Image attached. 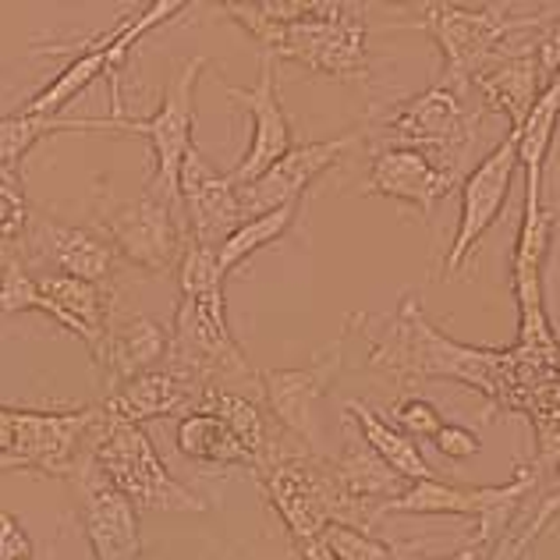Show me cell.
<instances>
[{
  "instance_id": "cell-17",
  "label": "cell",
  "mask_w": 560,
  "mask_h": 560,
  "mask_svg": "<svg viewBox=\"0 0 560 560\" xmlns=\"http://www.w3.org/2000/svg\"><path fill=\"white\" fill-rule=\"evenodd\" d=\"M454 185H458V171L436 164L430 153L405 150V145H376L362 191L401 206H416L422 217H430L433 206Z\"/></svg>"
},
{
  "instance_id": "cell-9",
  "label": "cell",
  "mask_w": 560,
  "mask_h": 560,
  "mask_svg": "<svg viewBox=\"0 0 560 560\" xmlns=\"http://www.w3.org/2000/svg\"><path fill=\"white\" fill-rule=\"evenodd\" d=\"M210 65V57H188L164 85V100L150 117H125L121 103H114L110 117H79L82 131H131V136L150 139L153 156H156V174L145 185L160 196L178 199V174L185 156L196 150L191 142V117H196V85L199 75Z\"/></svg>"
},
{
  "instance_id": "cell-12",
  "label": "cell",
  "mask_w": 560,
  "mask_h": 560,
  "mask_svg": "<svg viewBox=\"0 0 560 560\" xmlns=\"http://www.w3.org/2000/svg\"><path fill=\"white\" fill-rule=\"evenodd\" d=\"M514 174H518V131L508 128V136L500 139L462 182L458 231H454V242L447 248L444 277H454L465 267L468 256L476 253V245L482 242V234L497 224L500 213H504Z\"/></svg>"
},
{
  "instance_id": "cell-36",
  "label": "cell",
  "mask_w": 560,
  "mask_h": 560,
  "mask_svg": "<svg viewBox=\"0 0 560 560\" xmlns=\"http://www.w3.org/2000/svg\"><path fill=\"white\" fill-rule=\"evenodd\" d=\"M11 440H14V408L0 405V454L11 447Z\"/></svg>"
},
{
  "instance_id": "cell-25",
  "label": "cell",
  "mask_w": 560,
  "mask_h": 560,
  "mask_svg": "<svg viewBox=\"0 0 560 560\" xmlns=\"http://www.w3.org/2000/svg\"><path fill=\"white\" fill-rule=\"evenodd\" d=\"M174 447H178L182 458L199 465H238L256 471L253 454L242 447V440L231 433V425L220 422L217 416H206V411H188V416L178 419Z\"/></svg>"
},
{
  "instance_id": "cell-10",
  "label": "cell",
  "mask_w": 560,
  "mask_h": 560,
  "mask_svg": "<svg viewBox=\"0 0 560 560\" xmlns=\"http://www.w3.org/2000/svg\"><path fill=\"white\" fill-rule=\"evenodd\" d=\"M550 14H528L518 19L511 8H458V4H430L419 14V28L444 57V79L454 85H468L479 71L504 50V43L514 39L522 28H542ZM471 90V85H468Z\"/></svg>"
},
{
  "instance_id": "cell-18",
  "label": "cell",
  "mask_w": 560,
  "mask_h": 560,
  "mask_svg": "<svg viewBox=\"0 0 560 560\" xmlns=\"http://www.w3.org/2000/svg\"><path fill=\"white\" fill-rule=\"evenodd\" d=\"M79 522L93 560H139V511L90 465L79 476Z\"/></svg>"
},
{
  "instance_id": "cell-2",
  "label": "cell",
  "mask_w": 560,
  "mask_h": 560,
  "mask_svg": "<svg viewBox=\"0 0 560 560\" xmlns=\"http://www.w3.org/2000/svg\"><path fill=\"white\" fill-rule=\"evenodd\" d=\"M220 14L238 22L253 39L262 43V54L273 61L302 65L316 75L341 82L370 79V50H365V11L355 4H327L323 0L313 19L277 25L259 19L253 4H220Z\"/></svg>"
},
{
  "instance_id": "cell-1",
  "label": "cell",
  "mask_w": 560,
  "mask_h": 560,
  "mask_svg": "<svg viewBox=\"0 0 560 560\" xmlns=\"http://www.w3.org/2000/svg\"><path fill=\"white\" fill-rule=\"evenodd\" d=\"M348 330L365 337V365L376 373H390L394 380H458L482 390L486 397H500V373L511 351L465 348L444 337L422 313L416 294H405L401 305L387 316L351 313Z\"/></svg>"
},
{
  "instance_id": "cell-5",
  "label": "cell",
  "mask_w": 560,
  "mask_h": 560,
  "mask_svg": "<svg viewBox=\"0 0 560 560\" xmlns=\"http://www.w3.org/2000/svg\"><path fill=\"white\" fill-rule=\"evenodd\" d=\"M164 365L182 380L196 383V387H210V383L231 390L259 387V373L248 365L245 351L231 334L224 288L178 302Z\"/></svg>"
},
{
  "instance_id": "cell-11",
  "label": "cell",
  "mask_w": 560,
  "mask_h": 560,
  "mask_svg": "<svg viewBox=\"0 0 560 560\" xmlns=\"http://www.w3.org/2000/svg\"><path fill=\"white\" fill-rule=\"evenodd\" d=\"M171 202L174 199L160 196V191L145 185L139 199L103 206L100 228L117 259H125L145 273H167L178 267L185 248V228L174 220Z\"/></svg>"
},
{
  "instance_id": "cell-24",
  "label": "cell",
  "mask_w": 560,
  "mask_h": 560,
  "mask_svg": "<svg viewBox=\"0 0 560 560\" xmlns=\"http://www.w3.org/2000/svg\"><path fill=\"white\" fill-rule=\"evenodd\" d=\"M345 411H348V419L355 422L362 444L370 447L380 462H387L405 482L436 479V471L430 468V462L422 458V451H419L416 440L405 436L394 422L383 419L373 405H365V401H359V397H355V401L345 405Z\"/></svg>"
},
{
  "instance_id": "cell-32",
  "label": "cell",
  "mask_w": 560,
  "mask_h": 560,
  "mask_svg": "<svg viewBox=\"0 0 560 560\" xmlns=\"http://www.w3.org/2000/svg\"><path fill=\"white\" fill-rule=\"evenodd\" d=\"M433 444L451 462H468V458H476V454L482 451L479 433L468 430V425H458V422H451V425L444 422V430L433 436Z\"/></svg>"
},
{
  "instance_id": "cell-38",
  "label": "cell",
  "mask_w": 560,
  "mask_h": 560,
  "mask_svg": "<svg viewBox=\"0 0 560 560\" xmlns=\"http://www.w3.org/2000/svg\"><path fill=\"white\" fill-rule=\"evenodd\" d=\"M0 280H4V262H0Z\"/></svg>"
},
{
  "instance_id": "cell-30",
  "label": "cell",
  "mask_w": 560,
  "mask_h": 560,
  "mask_svg": "<svg viewBox=\"0 0 560 560\" xmlns=\"http://www.w3.org/2000/svg\"><path fill=\"white\" fill-rule=\"evenodd\" d=\"M319 542L327 547L334 560H405V553H397L390 542L376 539L373 533H362V528H348V525H330L327 533L319 536Z\"/></svg>"
},
{
  "instance_id": "cell-23",
  "label": "cell",
  "mask_w": 560,
  "mask_h": 560,
  "mask_svg": "<svg viewBox=\"0 0 560 560\" xmlns=\"http://www.w3.org/2000/svg\"><path fill=\"white\" fill-rule=\"evenodd\" d=\"M43 299L54 302L65 316V330L75 334L96 359L103 348V337L110 330V291L107 284H90V280L68 277V273H43L36 277Z\"/></svg>"
},
{
  "instance_id": "cell-28",
  "label": "cell",
  "mask_w": 560,
  "mask_h": 560,
  "mask_svg": "<svg viewBox=\"0 0 560 560\" xmlns=\"http://www.w3.org/2000/svg\"><path fill=\"white\" fill-rule=\"evenodd\" d=\"M43 313L50 316L54 323H61L65 327V316L61 308H57L54 302L43 299V291L36 284V277L25 270L22 259H14L4 267V280H0V316H19V313Z\"/></svg>"
},
{
  "instance_id": "cell-34",
  "label": "cell",
  "mask_w": 560,
  "mask_h": 560,
  "mask_svg": "<svg viewBox=\"0 0 560 560\" xmlns=\"http://www.w3.org/2000/svg\"><path fill=\"white\" fill-rule=\"evenodd\" d=\"M536 54H539V65H542V79H553L560 71V14H550L542 28L536 33Z\"/></svg>"
},
{
  "instance_id": "cell-14",
  "label": "cell",
  "mask_w": 560,
  "mask_h": 560,
  "mask_svg": "<svg viewBox=\"0 0 560 560\" xmlns=\"http://www.w3.org/2000/svg\"><path fill=\"white\" fill-rule=\"evenodd\" d=\"M362 139H365V131L351 128V131H341V136H334V139H316V142H302V145L294 142V150H288L273 167H267L256 182L238 188L245 220L280 210V206L302 202L305 188L316 178H323L330 167H337V160H341L348 150H355Z\"/></svg>"
},
{
  "instance_id": "cell-26",
  "label": "cell",
  "mask_w": 560,
  "mask_h": 560,
  "mask_svg": "<svg viewBox=\"0 0 560 560\" xmlns=\"http://www.w3.org/2000/svg\"><path fill=\"white\" fill-rule=\"evenodd\" d=\"M294 217H299V202L294 206H280V210H270V213H259V217H248L245 224H238V231L231 234V238L217 248V262L224 277L231 270H238L245 259H253L259 248L273 245L277 238H284L291 231Z\"/></svg>"
},
{
  "instance_id": "cell-33",
  "label": "cell",
  "mask_w": 560,
  "mask_h": 560,
  "mask_svg": "<svg viewBox=\"0 0 560 560\" xmlns=\"http://www.w3.org/2000/svg\"><path fill=\"white\" fill-rule=\"evenodd\" d=\"M0 560H36V547L14 514L0 511Z\"/></svg>"
},
{
  "instance_id": "cell-6",
  "label": "cell",
  "mask_w": 560,
  "mask_h": 560,
  "mask_svg": "<svg viewBox=\"0 0 560 560\" xmlns=\"http://www.w3.org/2000/svg\"><path fill=\"white\" fill-rule=\"evenodd\" d=\"M365 136H376V145H405V150L430 153L436 164L458 171V153L476 136V117L468 110V85L440 79L422 93L405 96L370 117Z\"/></svg>"
},
{
  "instance_id": "cell-37",
  "label": "cell",
  "mask_w": 560,
  "mask_h": 560,
  "mask_svg": "<svg viewBox=\"0 0 560 560\" xmlns=\"http://www.w3.org/2000/svg\"><path fill=\"white\" fill-rule=\"evenodd\" d=\"M416 560H482V550L468 547V550H458V553H451V557H416Z\"/></svg>"
},
{
  "instance_id": "cell-22",
  "label": "cell",
  "mask_w": 560,
  "mask_h": 560,
  "mask_svg": "<svg viewBox=\"0 0 560 560\" xmlns=\"http://www.w3.org/2000/svg\"><path fill=\"white\" fill-rule=\"evenodd\" d=\"M199 390L202 387L182 380L178 373H171L167 365H156V370L128 380L125 387H117L114 394L103 397V408H107L110 419H117V422L145 425L153 419L188 416V411L196 408Z\"/></svg>"
},
{
  "instance_id": "cell-8",
  "label": "cell",
  "mask_w": 560,
  "mask_h": 560,
  "mask_svg": "<svg viewBox=\"0 0 560 560\" xmlns=\"http://www.w3.org/2000/svg\"><path fill=\"white\" fill-rule=\"evenodd\" d=\"M93 465L136 511H153V514H206L210 511V504H206L199 493H191L185 482L171 476L153 444V436L145 433V425L110 419L103 436L96 440Z\"/></svg>"
},
{
  "instance_id": "cell-21",
  "label": "cell",
  "mask_w": 560,
  "mask_h": 560,
  "mask_svg": "<svg viewBox=\"0 0 560 560\" xmlns=\"http://www.w3.org/2000/svg\"><path fill=\"white\" fill-rule=\"evenodd\" d=\"M167 351H171V334L164 323H156L150 316H136L121 323V327H110L107 337H103L100 355L93 359L100 370L103 397L125 387L128 380L164 365Z\"/></svg>"
},
{
  "instance_id": "cell-20",
  "label": "cell",
  "mask_w": 560,
  "mask_h": 560,
  "mask_svg": "<svg viewBox=\"0 0 560 560\" xmlns=\"http://www.w3.org/2000/svg\"><path fill=\"white\" fill-rule=\"evenodd\" d=\"M28 238L36 242V253L54 259L61 273L90 280V284H107L117 267V253L103 234L68 224V220H57L50 213H39L28 228Z\"/></svg>"
},
{
  "instance_id": "cell-31",
  "label": "cell",
  "mask_w": 560,
  "mask_h": 560,
  "mask_svg": "<svg viewBox=\"0 0 560 560\" xmlns=\"http://www.w3.org/2000/svg\"><path fill=\"white\" fill-rule=\"evenodd\" d=\"M394 425L411 440H433L440 430H444V416L436 411L433 401H425L419 394H405L401 401L394 405Z\"/></svg>"
},
{
  "instance_id": "cell-19",
  "label": "cell",
  "mask_w": 560,
  "mask_h": 560,
  "mask_svg": "<svg viewBox=\"0 0 560 560\" xmlns=\"http://www.w3.org/2000/svg\"><path fill=\"white\" fill-rule=\"evenodd\" d=\"M468 85L490 103L493 110L504 114L511 128L518 131L528 121V114H533L542 85H547L539 54H536V36L533 39H508L504 50H500Z\"/></svg>"
},
{
  "instance_id": "cell-3",
  "label": "cell",
  "mask_w": 560,
  "mask_h": 560,
  "mask_svg": "<svg viewBox=\"0 0 560 560\" xmlns=\"http://www.w3.org/2000/svg\"><path fill=\"white\" fill-rule=\"evenodd\" d=\"M188 11V4L182 0H156L150 8H139L125 14L121 22L107 33H100L93 39H79V43H36V50L43 54H65V50H79L71 61L65 65V71H57V79H50L36 96H28L22 103V114H39V117H61V110L68 107L79 93H85L96 79L110 82V100L121 103V68L128 61L131 47L150 36L156 25H164L171 19H182Z\"/></svg>"
},
{
  "instance_id": "cell-13",
  "label": "cell",
  "mask_w": 560,
  "mask_h": 560,
  "mask_svg": "<svg viewBox=\"0 0 560 560\" xmlns=\"http://www.w3.org/2000/svg\"><path fill=\"white\" fill-rule=\"evenodd\" d=\"M345 370V337L334 341L327 351L313 355V362L299 365V370H262L259 390L262 405H267L270 419L284 430L291 440H299L305 451L319 454L316 436V408L334 387V380Z\"/></svg>"
},
{
  "instance_id": "cell-35",
  "label": "cell",
  "mask_w": 560,
  "mask_h": 560,
  "mask_svg": "<svg viewBox=\"0 0 560 560\" xmlns=\"http://www.w3.org/2000/svg\"><path fill=\"white\" fill-rule=\"evenodd\" d=\"M525 528H528V525L511 528V533H508L504 539H497L493 547L482 553V560H525L528 547H533V539H528Z\"/></svg>"
},
{
  "instance_id": "cell-7",
  "label": "cell",
  "mask_w": 560,
  "mask_h": 560,
  "mask_svg": "<svg viewBox=\"0 0 560 560\" xmlns=\"http://www.w3.org/2000/svg\"><path fill=\"white\" fill-rule=\"evenodd\" d=\"M259 482L299 553L313 547L330 525L359 528L355 511L348 508L341 486H337L330 471L327 454L294 447L284 458H277L270 468H262Z\"/></svg>"
},
{
  "instance_id": "cell-27",
  "label": "cell",
  "mask_w": 560,
  "mask_h": 560,
  "mask_svg": "<svg viewBox=\"0 0 560 560\" xmlns=\"http://www.w3.org/2000/svg\"><path fill=\"white\" fill-rule=\"evenodd\" d=\"M28 228H33V206L25 199L22 167L0 164V262L25 259Z\"/></svg>"
},
{
  "instance_id": "cell-4",
  "label": "cell",
  "mask_w": 560,
  "mask_h": 560,
  "mask_svg": "<svg viewBox=\"0 0 560 560\" xmlns=\"http://www.w3.org/2000/svg\"><path fill=\"white\" fill-rule=\"evenodd\" d=\"M107 408H71V411H43V408H14V440L0 454V476L4 471H33L43 479H68L93 465L96 440L107 430Z\"/></svg>"
},
{
  "instance_id": "cell-16",
  "label": "cell",
  "mask_w": 560,
  "mask_h": 560,
  "mask_svg": "<svg viewBox=\"0 0 560 560\" xmlns=\"http://www.w3.org/2000/svg\"><path fill=\"white\" fill-rule=\"evenodd\" d=\"M178 199L185 206V234L206 248H220L238 231V224H245L238 185L224 171H217L199 150H191L182 164Z\"/></svg>"
},
{
  "instance_id": "cell-15",
  "label": "cell",
  "mask_w": 560,
  "mask_h": 560,
  "mask_svg": "<svg viewBox=\"0 0 560 560\" xmlns=\"http://www.w3.org/2000/svg\"><path fill=\"white\" fill-rule=\"evenodd\" d=\"M224 93L238 103V107H245L248 117H253V139H248V150L238 160V167L228 174V178L242 188L248 182H256L267 167H273L288 150H294V131H291L284 107H280L277 61L270 54H262L256 85H231L224 79Z\"/></svg>"
},
{
  "instance_id": "cell-29",
  "label": "cell",
  "mask_w": 560,
  "mask_h": 560,
  "mask_svg": "<svg viewBox=\"0 0 560 560\" xmlns=\"http://www.w3.org/2000/svg\"><path fill=\"white\" fill-rule=\"evenodd\" d=\"M178 288L182 299H196V294H210L224 288V270L217 262V248H206L185 234V248L178 259Z\"/></svg>"
}]
</instances>
